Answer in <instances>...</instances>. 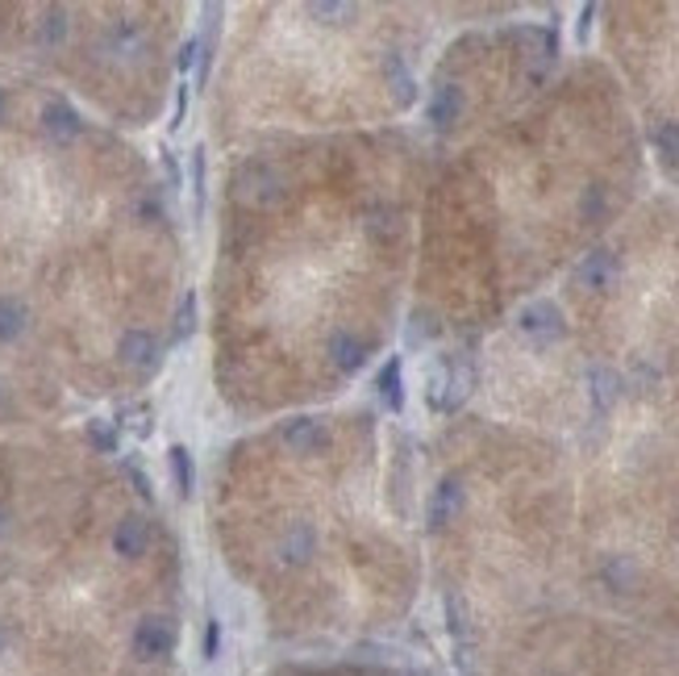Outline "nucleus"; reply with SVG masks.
<instances>
[{
	"instance_id": "f257e3e1",
	"label": "nucleus",
	"mask_w": 679,
	"mask_h": 676,
	"mask_svg": "<svg viewBox=\"0 0 679 676\" xmlns=\"http://www.w3.org/2000/svg\"><path fill=\"white\" fill-rule=\"evenodd\" d=\"M97 55L113 67L146 64V55H150V30H146L143 22H134V18H117V22H109L101 30Z\"/></svg>"
},
{
	"instance_id": "f03ea898",
	"label": "nucleus",
	"mask_w": 679,
	"mask_h": 676,
	"mask_svg": "<svg viewBox=\"0 0 679 676\" xmlns=\"http://www.w3.org/2000/svg\"><path fill=\"white\" fill-rule=\"evenodd\" d=\"M284 192H288L284 176L268 164H242V171L234 176V196L247 210H271V205L284 201Z\"/></svg>"
},
{
	"instance_id": "7ed1b4c3",
	"label": "nucleus",
	"mask_w": 679,
	"mask_h": 676,
	"mask_svg": "<svg viewBox=\"0 0 679 676\" xmlns=\"http://www.w3.org/2000/svg\"><path fill=\"white\" fill-rule=\"evenodd\" d=\"M517 330L530 338L534 347H551L558 338L567 335V322H563V309L555 301H530L521 314H517Z\"/></svg>"
},
{
	"instance_id": "20e7f679",
	"label": "nucleus",
	"mask_w": 679,
	"mask_h": 676,
	"mask_svg": "<svg viewBox=\"0 0 679 676\" xmlns=\"http://www.w3.org/2000/svg\"><path fill=\"white\" fill-rule=\"evenodd\" d=\"M313 555H317V530H313V522L296 518V522L280 530V539H275V564L280 568H305V564H313Z\"/></svg>"
},
{
	"instance_id": "39448f33",
	"label": "nucleus",
	"mask_w": 679,
	"mask_h": 676,
	"mask_svg": "<svg viewBox=\"0 0 679 676\" xmlns=\"http://www.w3.org/2000/svg\"><path fill=\"white\" fill-rule=\"evenodd\" d=\"M171 647H176V622L163 618V613H146L143 622L134 627V655L146 660V664L171 655Z\"/></svg>"
},
{
	"instance_id": "423d86ee",
	"label": "nucleus",
	"mask_w": 679,
	"mask_h": 676,
	"mask_svg": "<svg viewBox=\"0 0 679 676\" xmlns=\"http://www.w3.org/2000/svg\"><path fill=\"white\" fill-rule=\"evenodd\" d=\"M618 255L604 251V247H592V251L584 255L576 263V284L579 289H588V293H609L613 284H618Z\"/></svg>"
},
{
	"instance_id": "0eeeda50",
	"label": "nucleus",
	"mask_w": 679,
	"mask_h": 676,
	"mask_svg": "<svg viewBox=\"0 0 679 676\" xmlns=\"http://www.w3.org/2000/svg\"><path fill=\"white\" fill-rule=\"evenodd\" d=\"M326 356H330V363L342 372V376H354V372L367 363L371 342L359 335H350V330H333L330 342H326Z\"/></svg>"
},
{
	"instance_id": "6e6552de",
	"label": "nucleus",
	"mask_w": 679,
	"mask_h": 676,
	"mask_svg": "<svg viewBox=\"0 0 679 676\" xmlns=\"http://www.w3.org/2000/svg\"><path fill=\"white\" fill-rule=\"evenodd\" d=\"M280 439L296 455H313V451H326L330 447V430H326V422H317V418H292V422L280 426Z\"/></svg>"
},
{
	"instance_id": "1a4fd4ad",
	"label": "nucleus",
	"mask_w": 679,
	"mask_h": 676,
	"mask_svg": "<svg viewBox=\"0 0 679 676\" xmlns=\"http://www.w3.org/2000/svg\"><path fill=\"white\" fill-rule=\"evenodd\" d=\"M42 129H46L50 143L67 147V143H76L83 134V117L67 105V101H46V105H42Z\"/></svg>"
},
{
	"instance_id": "9d476101",
	"label": "nucleus",
	"mask_w": 679,
	"mask_h": 676,
	"mask_svg": "<svg viewBox=\"0 0 679 676\" xmlns=\"http://www.w3.org/2000/svg\"><path fill=\"white\" fill-rule=\"evenodd\" d=\"M459 509H463V481H459V476H446L442 485L433 488L430 509H426V527L446 530L454 518H459Z\"/></svg>"
},
{
	"instance_id": "9b49d317",
	"label": "nucleus",
	"mask_w": 679,
	"mask_h": 676,
	"mask_svg": "<svg viewBox=\"0 0 679 676\" xmlns=\"http://www.w3.org/2000/svg\"><path fill=\"white\" fill-rule=\"evenodd\" d=\"M472 384H475V372L467 360H442V414H454L459 405L472 397Z\"/></svg>"
},
{
	"instance_id": "f8f14e48",
	"label": "nucleus",
	"mask_w": 679,
	"mask_h": 676,
	"mask_svg": "<svg viewBox=\"0 0 679 676\" xmlns=\"http://www.w3.org/2000/svg\"><path fill=\"white\" fill-rule=\"evenodd\" d=\"M117 360L134 372H150L159 363V342L150 330H125L122 342H117Z\"/></svg>"
},
{
	"instance_id": "ddd939ff",
	"label": "nucleus",
	"mask_w": 679,
	"mask_h": 676,
	"mask_svg": "<svg viewBox=\"0 0 679 676\" xmlns=\"http://www.w3.org/2000/svg\"><path fill=\"white\" fill-rule=\"evenodd\" d=\"M146 548H150V522H146L143 514H125L117 530H113V551L122 555V560H143Z\"/></svg>"
},
{
	"instance_id": "4468645a",
	"label": "nucleus",
	"mask_w": 679,
	"mask_h": 676,
	"mask_svg": "<svg viewBox=\"0 0 679 676\" xmlns=\"http://www.w3.org/2000/svg\"><path fill=\"white\" fill-rule=\"evenodd\" d=\"M463 105H467V97H463V88L459 84H438L430 97V105H426V117H430L433 129H451L459 117H463Z\"/></svg>"
},
{
	"instance_id": "2eb2a0df",
	"label": "nucleus",
	"mask_w": 679,
	"mask_h": 676,
	"mask_svg": "<svg viewBox=\"0 0 679 676\" xmlns=\"http://www.w3.org/2000/svg\"><path fill=\"white\" fill-rule=\"evenodd\" d=\"M621 376L613 372V368H604V363H592L588 368V397H592V405H597V414H609L613 405L621 402Z\"/></svg>"
},
{
	"instance_id": "dca6fc26",
	"label": "nucleus",
	"mask_w": 679,
	"mask_h": 676,
	"mask_svg": "<svg viewBox=\"0 0 679 676\" xmlns=\"http://www.w3.org/2000/svg\"><path fill=\"white\" fill-rule=\"evenodd\" d=\"M30 330V305L21 296H0V342H18Z\"/></svg>"
},
{
	"instance_id": "f3484780",
	"label": "nucleus",
	"mask_w": 679,
	"mask_h": 676,
	"mask_svg": "<svg viewBox=\"0 0 679 676\" xmlns=\"http://www.w3.org/2000/svg\"><path fill=\"white\" fill-rule=\"evenodd\" d=\"M600 581L613 593H630L638 585V564H634L630 555H609V560L600 564Z\"/></svg>"
},
{
	"instance_id": "a211bd4d",
	"label": "nucleus",
	"mask_w": 679,
	"mask_h": 676,
	"mask_svg": "<svg viewBox=\"0 0 679 676\" xmlns=\"http://www.w3.org/2000/svg\"><path fill=\"white\" fill-rule=\"evenodd\" d=\"M384 76H388V88H392V97H396V105H400V109L412 105L417 84H412L409 67H405V59H400V55H388V59H384Z\"/></svg>"
},
{
	"instance_id": "6ab92c4d",
	"label": "nucleus",
	"mask_w": 679,
	"mask_h": 676,
	"mask_svg": "<svg viewBox=\"0 0 679 676\" xmlns=\"http://www.w3.org/2000/svg\"><path fill=\"white\" fill-rule=\"evenodd\" d=\"M167 464H171V481H176V493L180 497H192L196 488V467H192V451L184 443H176L167 451Z\"/></svg>"
},
{
	"instance_id": "aec40b11",
	"label": "nucleus",
	"mask_w": 679,
	"mask_h": 676,
	"mask_svg": "<svg viewBox=\"0 0 679 676\" xmlns=\"http://www.w3.org/2000/svg\"><path fill=\"white\" fill-rule=\"evenodd\" d=\"M375 388H380V397L388 402V409L400 414V405H405V376H400V360H396V356L380 368V381H375Z\"/></svg>"
},
{
	"instance_id": "412c9836",
	"label": "nucleus",
	"mask_w": 679,
	"mask_h": 676,
	"mask_svg": "<svg viewBox=\"0 0 679 676\" xmlns=\"http://www.w3.org/2000/svg\"><path fill=\"white\" fill-rule=\"evenodd\" d=\"M655 150H659L663 168L671 171V176H679V122H663L655 129Z\"/></svg>"
},
{
	"instance_id": "4be33fe9",
	"label": "nucleus",
	"mask_w": 679,
	"mask_h": 676,
	"mask_svg": "<svg viewBox=\"0 0 679 676\" xmlns=\"http://www.w3.org/2000/svg\"><path fill=\"white\" fill-rule=\"evenodd\" d=\"M63 38H67V9L50 4L38 22V46H59Z\"/></svg>"
},
{
	"instance_id": "5701e85b",
	"label": "nucleus",
	"mask_w": 679,
	"mask_h": 676,
	"mask_svg": "<svg viewBox=\"0 0 679 676\" xmlns=\"http://www.w3.org/2000/svg\"><path fill=\"white\" fill-rule=\"evenodd\" d=\"M354 13H359V4H350V0H313L309 4V18L326 25H347Z\"/></svg>"
},
{
	"instance_id": "b1692460",
	"label": "nucleus",
	"mask_w": 679,
	"mask_h": 676,
	"mask_svg": "<svg viewBox=\"0 0 679 676\" xmlns=\"http://www.w3.org/2000/svg\"><path fill=\"white\" fill-rule=\"evenodd\" d=\"M446 631L451 639L463 647L467 643V634H472V622H467V606H463V597L459 593H446Z\"/></svg>"
},
{
	"instance_id": "393cba45",
	"label": "nucleus",
	"mask_w": 679,
	"mask_h": 676,
	"mask_svg": "<svg viewBox=\"0 0 679 676\" xmlns=\"http://www.w3.org/2000/svg\"><path fill=\"white\" fill-rule=\"evenodd\" d=\"M609 213V189L604 184H588L584 196H579V217L584 222H600Z\"/></svg>"
},
{
	"instance_id": "a878e982",
	"label": "nucleus",
	"mask_w": 679,
	"mask_h": 676,
	"mask_svg": "<svg viewBox=\"0 0 679 676\" xmlns=\"http://www.w3.org/2000/svg\"><path fill=\"white\" fill-rule=\"evenodd\" d=\"M122 426L134 435V439H146V435L155 430V409H150V405H125Z\"/></svg>"
},
{
	"instance_id": "bb28decb",
	"label": "nucleus",
	"mask_w": 679,
	"mask_h": 676,
	"mask_svg": "<svg viewBox=\"0 0 679 676\" xmlns=\"http://www.w3.org/2000/svg\"><path fill=\"white\" fill-rule=\"evenodd\" d=\"M192 210L205 213V147H192Z\"/></svg>"
},
{
	"instance_id": "cd10ccee",
	"label": "nucleus",
	"mask_w": 679,
	"mask_h": 676,
	"mask_svg": "<svg viewBox=\"0 0 679 676\" xmlns=\"http://www.w3.org/2000/svg\"><path fill=\"white\" fill-rule=\"evenodd\" d=\"M88 439H92V447H97V451L113 455V451H117V426L104 422V418H92V422H88Z\"/></svg>"
},
{
	"instance_id": "c85d7f7f",
	"label": "nucleus",
	"mask_w": 679,
	"mask_h": 676,
	"mask_svg": "<svg viewBox=\"0 0 679 676\" xmlns=\"http://www.w3.org/2000/svg\"><path fill=\"white\" fill-rule=\"evenodd\" d=\"M196 326V293L180 296V309H176V338H188Z\"/></svg>"
},
{
	"instance_id": "c756f323",
	"label": "nucleus",
	"mask_w": 679,
	"mask_h": 676,
	"mask_svg": "<svg viewBox=\"0 0 679 676\" xmlns=\"http://www.w3.org/2000/svg\"><path fill=\"white\" fill-rule=\"evenodd\" d=\"M217 647H222V622H217V618H208V627H205V660H217Z\"/></svg>"
},
{
	"instance_id": "7c9ffc66",
	"label": "nucleus",
	"mask_w": 679,
	"mask_h": 676,
	"mask_svg": "<svg viewBox=\"0 0 679 676\" xmlns=\"http://www.w3.org/2000/svg\"><path fill=\"white\" fill-rule=\"evenodd\" d=\"M438 326L430 322V314H412V326H409V342H421V338H430Z\"/></svg>"
},
{
	"instance_id": "2f4dec72",
	"label": "nucleus",
	"mask_w": 679,
	"mask_h": 676,
	"mask_svg": "<svg viewBox=\"0 0 679 676\" xmlns=\"http://www.w3.org/2000/svg\"><path fill=\"white\" fill-rule=\"evenodd\" d=\"M125 472H129V481H134V488L143 493L146 502H155V488H150V481H146L143 467H138V464H134V460H129V464H125Z\"/></svg>"
},
{
	"instance_id": "473e14b6",
	"label": "nucleus",
	"mask_w": 679,
	"mask_h": 676,
	"mask_svg": "<svg viewBox=\"0 0 679 676\" xmlns=\"http://www.w3.org/2000/svg\"><path fill=\"white\" fill-rule=\"evenodd\" d=\"M176 64H180V71H188L192 64H201V38H188V43L180 46V59H176Z\"/></svg>"
},
{
	"instance_id": "72a5a7b5",
	"label": "nucleus",
	"mask_w": 679,
	"mask_h": 676,
	"mask_svg": "<svg viewBox=\"0 0 679 676\" xmlns=\"http://www.w3.org/2000/svg\"><path fill=\"white\" fill-rule=\"evenodd\" d=\"M592 18H597V4H584L579 9V43H588V34H592Z\"/></svg>"
},
{
	"instance_id": "f704fd0d",
	"label": "nucleus",
	"mask_w": 679,
	"mask_h": 676,
	"mask_svg": "<svg viewBox=\"0 0 679 676\" xmlns=\"http://www.w3.org/2000/svg\"><path fill=\"white\" fill-rule=\"evenodd\" d=\"M184 109H188V88H180L176 92V109H171V129L184 126Z\"/></svg>"
},
{
	"instance_id": "c9c22d12",
	"label": "nucleus",
	"mask_w": 679,
	"mask_h": 676,
	"mask_svg": "<svg viewBox=\"0 0 679 676\" xmlns=\"http://www.w3.org/2000/svg\"><path fill=\"white\" fill-rule=\"evenodd\" d=\"M9 643H13V627H9V622H0V655L9 652Z\"/></svg>"
},
{
	"instance_id": "e433bc0d",
	"label": "nucleus",
	"mask_w": 679,
	"mask_h": 676,
	"mask_svg": "<svg viewBox=\"0 0 679 676\" xmlns=\"http://www.w3.org/2000/svg\"><path fill=\"white\" fill-rule=\"evenodd\" d=\"M9 530V509H0V534Z\"/></svg>"
},
{
	"instance_id": "4c0bfd02",
	"label": "nucleus",
	"mask_w": 679,
	"mask_h": 676,
	"mask_svg": "<svg viewBox=\"0 0 679 676\" xmlns=\"http://www.w3.org/2000/svg\"><path fill=\"white\" fill-rule=\"evenodd\" d=\"M4 109H9V97H4V92H0V117H4Z\"/></svg>"
}]
</instances>
